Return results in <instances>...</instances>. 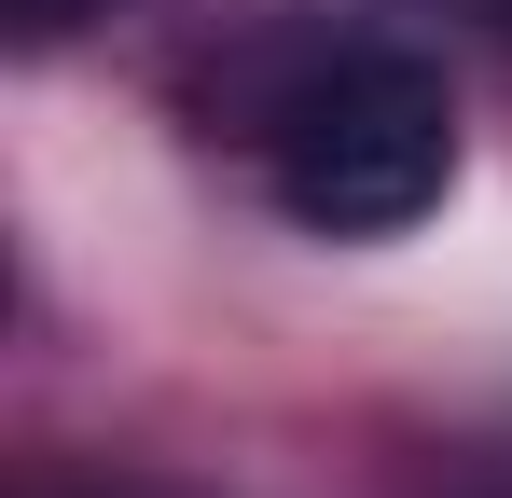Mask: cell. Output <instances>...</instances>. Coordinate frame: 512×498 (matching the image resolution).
<instances>
[{"label": "cell", "instance_id": "cell-2", "mask_svg": "<svg viewBox=\"0 0 512 498\" xmlns=\"http://www.w3.org/2000/svg\"><path fill=\"white\" fill-rule=\"evenodd\" d=\"M97 14H111V0H14V42L42 56V42H70V28H97Z\"/></svg>", "mask_w": 512, "mask_h": 498}, {"label": "cell", "instance_id": "cell-1", "mask_svg": "<svg viewBox=\"0 0 512 498\" xmlns=\"http://www.w3.org/2000/svg\"><path fill=\"white\" fill-rule=\"evenodd\" d=\"M263 180L305 236H402L457 180V97L402 42H333L263 111Z\"/></svg>", "mask_w": 512, "mask_h": 498}]
</instances>
